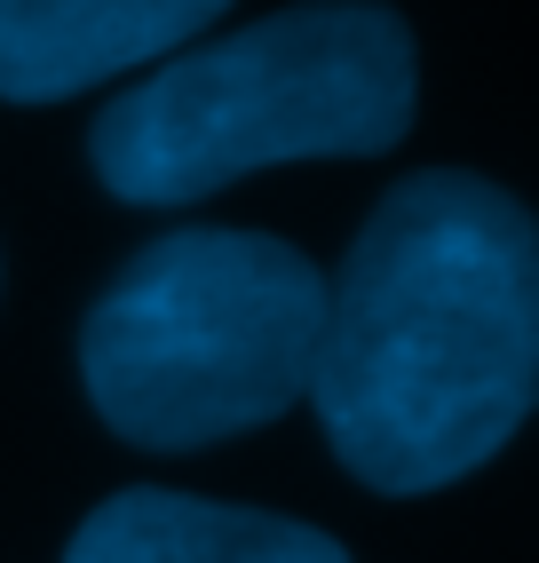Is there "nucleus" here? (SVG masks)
<instances>
[{"mask_svg": "<svg viewBox=\"0 0 539 563\" xmlns=\"http://www.w3.org/2000/svg\"><path fill=\"white\" fill-rule=\"evenodd\" d=\"M318 333L326 278L301 246L270 231H167L88 302L80 382L128 444L199 453L310 397Z\"/></svg>", "mask_w": 539, "mask_h": 563, "instance_id": "nucleus-3", "label": "nucleus"}, {"mask_svg": "<svg viewBox=\"0 0 539 563\" xmlns=\"http://www.w3.org/2000/svg\"><path fill=\"white\" fill-rule=\"evenodd\" d=\"M64 563H350L333 532L270 508H222L190 493H111Z\"/></svg>", "mask_w": 539, "mask_h": 563, "instance_id": "nucleus-5", "label": "nucleus"}, {"mask_svg": "<svg viewBox=\"0 0 539 563\" xmlns=\"http://www.w3.org/2000/svg\"><path fill=\"white\" fill-rule=\"evenodd\" d=\"M310 405L373 493L476 476L539 405V222L484 175L429 167L381 191L326 286Z\"/></svg>", "mask_w": 539, "mask_h": 563, "instance_id": "nucleus-1", "label": "nucleus"}, {"mask_svg": "<svg viewBox=\"0 0 539 563\" xmlns=\"http://www.w3.org/2000/svg\"><path fill=\"white\" fill-rule=\"evenodd\" d=\"M230 0H0V96L56 103L190 48Z\"/></svg>", "mask_w": 539, "mask_h": 563, "instance_id": "nucleus-4", "label": "nucleus"}, {"mask_svg": "<svg viewBox=\"0 0 539 563\" xmlns=\"http://www.w3.org/2000/svg\"><path fill=\"white\" fill-rule=\"evenodd\" d=\"M420 96L413 32L381 0H301L222 41L175 48L96 128V183L128 207H183L286 159H373Z\"/></svg>", "mask_w": 539, "mask_h": 563, "instance_id": "nucleus-2", "label": "nucleus"}]
</instances>
